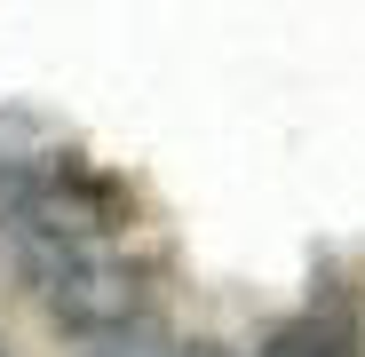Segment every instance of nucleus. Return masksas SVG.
Segmentation results:
<instances>
[{
	"mask_svg": "<svg viewBox=\"0 0 365 357\" xmlns=\"http://www.w3.org/2000/svg\"><path fill=\"white\" fill-rule=\"evenodd\" d=\"M80 357H175V341L151 326V318H128V326H111V333H96Z\"/></svg>",
	"mask_w": 365,
	"mask_h": 357,
	"instance_id": "nucleus-2",
	"label": "nucleus"
},
{
	"mask_svg": "<svg viewBox=\"0 0 365 357\" xmlns=\"http://www.w3.org/2000/svg\"><path fill=\"white\" fill-rule=\"evenodd\" d=\"M16 254V278L64 333H111L135 318V270L103 238H56V230H0Z\"/></svg>",
	"mask_w": 365,
	"mask_h": 357,
	"instance_id": "nucleus-1",
	"label": "nucleus"
}]
</instances>
